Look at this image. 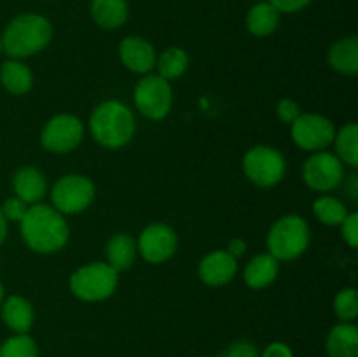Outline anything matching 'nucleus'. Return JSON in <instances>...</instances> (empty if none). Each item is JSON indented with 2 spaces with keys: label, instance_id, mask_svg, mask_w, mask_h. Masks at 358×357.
Listing matches in <instances>:
<instances>
[{
  "label": "nucleus",
  "instance_id": "nucleus-16",
  "mask_svg": "<svg viewBox=\"0 0 358 357\" xmlns=\"http://www.w3.org/2000/svg\"><path fill=\"white\" fill-rule=\"evenodd\" d=\"M0 308H2L3 324L10 331L16 332V335H27L30 331L35 321V312L27 298L13 294V296L3 300Z\"/></svg>",
  "mask_w": 358,
  "mask_h": 357
},
{
  "label": "nucleus",
  "instance_id": "nucleus-20",
  "mask_svg": "<svg viewBox=\"0 0 358 357\" xmlns=\"http://www.w3.org/2000/svg\"><path fill=\"white\" fill-rule=\"evenodd\" d=\"M280 272V261L271 254H257L247 262L243 272V280L250 289H264L271 286Z\"/></svg>",
  "mask_w": 358,
  "mask_h": 357
},
{
  "label": "nucleus",
  "instance_id": "nucleus-28",
  "mask_svg": "<svg viewBox=\"0 0 358 357\" xmlns=\"http://www.w3.org/2000/svg\"><path fill=\"white\" fill-rule=\"evenodd\" d=\"M334 312L341 322L355 321L358 315V293L355 287L339 290L334 300Z\"/></svg>",
  "mask_w": 358,
  "mask_h": 357
},
{
  "label": "nucleus",
  "instance_id": "nucleus-36",
  "mask_svg": "<svg viewBox=\"0 0 358 357\" xmlns=\"http://www.w3.org/2000/svg\"><path fill=\"white\" fill-rule=\"evenodd\" d=\"M6 238H7V220L6 217H3L2 210H0V245L6 241Z\"/></svg>",
  "mask_w": 358,
  "mask_h": 357
},
{
  "label": "nucleus",
  "instance_id": "nucleus-1",
  "mask_svg": "<svg viewBox=\"0 0 358 357\" xmlns=\"http://www.w3.org/2000/svg\"><path fill=\"white\" fill-rule=\"evenodd\" d=\"M21 238L37 254H55L65 248L70 230L63 214L55 206L34 203L20 223Z\"/></svg>",
  "mask_w": 358,
  "mask_h": 357
},
{
  "label": "nucleus",
  "instance_id": "nucleus-33",
  "mask_svg": "<svg viewBox=\"0 0 358 357\" xmlns=\"http://www.w3.org/2000/svg\"><path fill=\"white\" fill-rule=\"evenodd\" d=\"M280 14L287 13V14H294L299 13V10L306 9L313 0H268Z\"/></svg>",
  "mask_w": 358,
  "mask_h": 357
},
{
  "label": "nucleus",
  "instance_id": "nucleus-31",
  "mask_svg": "<svg viewBox=\"0 0 358 357\" xmlns=\"http://www.w3.org/2000/svg\"><path fill=\"white\" fill-rule=\"evenodd\" d=\"M341 234L352 248L358 247V214L352 212L341 223Z\"/></svg>",
  "mask_w": 358,
  "mask_h": 357
},
{
  "label": "nucleus",
  "instance_id": "nucleus-15",
  "mask_svg": "<svg viewBox=\"0 0 358 357\" xmlns=\"http://www.w3.org/2000/svg\"><path fill=\"white\" fill-rule=\"evenodd\" d=\"M13 189L27 205L41 203L48 192V181L44 174L35 167H21L13 177Z\"/></svg>",
  "mask_w": 358,
  "mask_h": 357
},
{
  "label": "nucleus",
  "instance_id": "nucleus-30",
  "mask_svg": "<svg viewBox=\"0 0 358 357\" xmlns=\"http://www.w3.org/2000/svg\"><path fill=\"white\" fill-rule=\"evenodd\" d=\"M301 114H303V108H301V105L297 104L296 100H292V98H282V100L278 102V105H276V115H278L280 121L285 122V125H292Z\"/></svg>",
  "mask_w": 358,
  "mask_h": 357
},
{
  "label": "nucleus",
  "instance_id": "nucleus-35",
  "mask_svg": "<svg viewBox=\"0 0 358 357\" xmlns=\"http://www.w3.org/2000/svg\"><path fill=\"white\" fill-rule=\"evenodd\" d=\"M226 251L229 252L234 259L241 258V255L247 252V241H245L243 238H233V240H229V244H227Z\"/></svg>",
  "mask_w": 358,
  "mask_h": 357
},
{
  "label": "nucleus",
  "instance_id": "nucleus-25",
  "mask_svg": "<svg viewBox=\"0 0 358 357\" xmlns=\"http://www.w3.org/2000/svg\"><path fill=\"white\" fill-rule=\"evenodd\" d=\"M336 156L341 160L343 164L357 168L358 167V126L357 122H348L343 126L334 136Z\"/></svg>",
  "mask_w": 358,
  "mask_h": 357
},
{
  "label": "nucleus",
  "instance_id": "nucleus-14",
  "mask_svg": "<svg viewBox=\"0 0 358 357\" xmlns=\"http://www.w3.org/2000/svg\"><path fill=\"white\" fill-rule=\"evenodd\" d=\"M238 259L227 251H213L199 261L198 276L210 287H220L229 284L236 276Z\"/></svg>",
  "mask_w": 358,
  "mask_h": 357
},
{
  "label": "nucleus",
  "instance_id": "nucleus-10",
  "mask_svg": "<svg viewBox=\"0 0 358 357\" xmlns=\"http://www.w3.org/2000/svg\"><path fill=\"white\" fill-rule=\"evenodd\" d=\"M84 139V125L77 115L58 114L49 119L41 132V144L52 154L72 153Z\"/></svg>",
  "mask_w": 358,
  "mask_h": 357
},
{
  "label": "nucleus",
  "instance_id": "nucleus-24",
  "mask_svg": "<svg viewBox=\"0 0 358 357\" xmlns=\"http://www.w3.org/2000/svg\"><path fill=\"white\" fill-rule=\"evenodd\" d=\"M157 76L166 80H175L184 76L189 69V55L184 48L171 46L164 49L156 59Z\"/></svg>",
  "mask_w": 358,
  "mask_h": 357
},
{
  "label": "nucleus",
  "instance_id": "nucleus-27",
  "mask_svg": "<svg viewBox=\"0 0 358 357\" xmlns=\"http://www.w3.org/2000/svg\"><path fill=\"white\" fill-rule=\"evenodd\" d=\"M0 357H38L37 343L28 335H14L0 345Z\"/></svg>",
  "mask_w": 358,
  "mask_h": 357
},
{
  "label": "nucleus",
  "instance_id": "nucleus-37",
  "mask_svg": "<svg viewBox=\"0 0 358 357\" xmlns=\"http://www.w3.org/2000/svg\"><path fill=\"white\" fill-rule=\"evenodd\" d=\"M6 289H3V284H2V280H0V304L3 303V300H6Z\"/></svg>",
  "mask_w": 358,
  "mask_h": 357
},
{
  "label": "nucleus",
  "instance_id": "nucleus-29",
  "mask_svg": "<svg viewBox=\"0 0 358 357\" xmlns=\"http://www.w3.org/2000/svg\"><path fill=\"white\" fill-rule=\"evenodd\" d=\"M27 203L23 202V200H20L17 196H13V198H7L6 202L0 205V210H2L3 217H6L7 223H21V219L24 217V214H27L28 210Z\"/></svg>",
  "mask_w": 358,
  "mask_h": 357
},
{
  "label": "nucleus",
  "instance_id": "nucleus-18",
  "mask_svg": "<svg viewBox=\"0 0 358 357\" xmlns=\"http://www.w3.org/2000/svg\"><path fill=\"white\" fill-rule=\"evenodd\" d=\"M0 83L14 97H23L34 88V74L23 59H7L0 66Z\"/></svg>",
  "mask_w": 358,
  "mask_h": 357
},
{
  "label": "nucleus",
  "instance_id": "nucleus-4",
  "mask_svg": "<svg viewBox=\"0 0 358 357\" xmlns=\"http://www.w3.org/2000/svg\"><path fill=\"white\" fill-rule=\"evenodd\" d=\"M311 231L306 219L289 214L276 220L268 233L269 254L276 261H294L308 251Z\"/></svg>",
  "mask_w": 358,
  "mask_h": 357
},
{
  "label": "nucleus",
  "instance_id": "nucleus-9",
  "mask_svg": "<svg viewBox=\"0 0 358 357\" xmlns=\"http://www.w3.org/2000/svg\"><path fill=\"white\" fill-rule=\"evenodd\" d=\"M290 135L299 149L308 150V153H318V150L327 149L334 142L336 128L334 122L325 115L303 112L290 125Z\"/></svg>",
  "mask_w": 358,
  "mask_h": 357
},
{
  "label": "nucleus",
  "instance_id": "nucleus-3",
  "mask_svg": "<svg viewBox=\"0 0 358 357\" xmlns=\"http://www.w3.org/2000/svg\"><path fill=\"white\" fill-rule=\"evenodd\" d=\"M136 122L131 108L119 100L101 102L90 115L93 139L107 149H121L135 136Z\"/></svg>",
  "mask_w": 358,
  "mask_h": 357
},
{
  "label": "nucleus",
  "instance_id": "nucleus-23",
  "mask_svg": "<svg viewBox=\"0 0 358 357\" xmlns=\"http://www.w3.org/2000/svg\"><path fill=\"white\" fill-rule=\"evenodd\" d=\"M247 30L255 37H268L275 34L280 24V13L268 2H257L247 13Z\"/></svg>",
  "mask_w": 358,
  "mask_h": 357
},
{
  "label": "nucleus",
  "instance_id": "nucleus-13",
  "mask_svg": "<svg viewBox=\"0 0 358 357\" xmlns=\"http://www.w3.org/2000/svg\"><path fill=\"white\" fill-rule=\"evenodd\" d=\"M119 58L129 72L147 76L150 70L156 69L157 55L147 38L140 35H128L119 44Z\"/></svg>",
  "mask_w": 358,
  "mask_h": 357
},
{
  "label": "nucleus",
  "instance_id": "nucleus-7",
  "mask_svg": "<svg viewBox=\"0 0 358 357\" xmlns=\"http://www.w3.org/2000/svg\"><path fill=\"white\" fill-rule=\"evenodd\" d=\"M133 100L140 114L150 121H161L170 114L173 104V90L170 80L163 79L157 74H147L135 86Z\"/></svg>",
  "mask_w": 358,
  "mask_h": 357
},
{
  "label": "nucleus",
  "instance_id": "nucleus-8",
  "mask_svg": "<svg viewBox=\"0 0 358 357\" xmlns=\"http://www.w3.org/2000/svg\"><path fill=\"white\" fill-rule=\"evenodd\" d=\"M94 184L86 175L69 174L59 177L51 189L52 206L63 216L80 214L93 203Z\"/></svg>",
  "mask_w": 358,
  "mask_h": 357
},
{
  "label": "nucleus",
  "instance_id": "nucleus-12",
  "mask_svg": "<svg viewBox=\"0 0 358 357\" xmlns=\"http://www.w3.org/2000/svg\"><path fill=\"white\" fill-rule=\"evenodd\" d=\"M178 238L171 226L164 223H152L142 230L138 237L140 255L150 265H163L177 252Z\"/></svg>",
  "mask_w": 358,
  "mask_h": 357
},
{
  "label": "nucleus",
  "instance_id": "nucleus-34",
  "mask_svg": "<svg viewBox=\"0 0 358 357\" xmlns=\"http://www.w3.org/2000/svg\"><path fill=\"white\" fill-rule=\"evenodd\" d=\"M261 357H294V354L289 345H285L282 342H275L266 346Z\"/></svg>",
  "mask_w": 358,
  "mask_h": 357
},
{
  "label": "nucleus",
  "instance_id": "nucleus-19",
  "mask_svg": "<svg viewBox=\"0 0 358 357\" xmlns=\"http://www.w3.org/2000/svg\"><path fill=\"white\" fill-rule=\"evenodd\" d=\"M327 62L332 70L343 76H355L358 72V38L348 35L331 46L327 52Z\"/></svg>",
  "mask_w": 358,
  "mask_h": 357
},
{
  "label": "nucleus",
  "instance_id": "nucleus-11",
  "mask_svg": "<svg viewBox=\"0 0 358 357\" xmlns=\"http://www.w3.org/2000/svg\"><path fill=\"white\" fill-rule=\"evenodd\" d=\"M345 178V167L336 154L318 150L303 164V181L317 192H329L339 188Z\"/></svg>",
  "mask_w": 358,
  "mask_h": 357
},
{
  "label": "nucleus",
  "instance_id": "nucleus-32",
  "mask_svg": "<svg viewBox=\"0 0 358 357\" xmlns=\"http://www.w3.org/2000/svg\"><path fill=\"white\" fill-rule=\"evenodd\" d=\"M220 357H259V350L254 343L240 340V342L231 343Z\"/></svg>",
  "mask_w": 358,
  "mask_h": 357
},
{
  "label": "nucleus",
  "instance_id": "nucleus-38",
  "mask_svg": "<svg viewBox=\"0 0 358 357\" xmlns=\"http://www.w3.org/2000/svg\"><path fill=\"white\" fill-rule=\"evenodd\" d=\"M0 55H2V37H0Z\"/></svg>",
  "mask_w": 358,
  "mask_h": 357
},
{
  "label": "nucleus",
  "instance_id": "nucleus-26",
  "mask_svg": "<svg viewBox=\"0 0 358 357\" xmlns=\"http://www.w3.org/2000/svg\"><path fill=\"white\" fill-rule=\"evenodd\" d=\"M313 214L325 226H341V223L346 219L350 212L341 200L334 198L331 195H324L318 200H315Z\"/></svg>",
  "mask_w": 358,
  "mask_h": 357
},
{
  "label": "nucleus",
  "instance_id": "nucleus-22",
  "mask_svg": "<svg viewBox=\"0 0 358 357\" xmlns=\"http://www.w3.org/2000/svg\"><path fill=\"white\" fill-rule=\"evenodd\" d=\"M136 254H138V248L128 233H115L105 245L107 262L115 272H124L131 268L136 261Z\"/></svg>",
  "mask_w": 358,
  "mask_h": 357
},
{
  "label": "nucleus",
  "instance_id": "nucleus-6",
  "mask_svg": "<svg viewBox=\"0 0 358 357\" xmlns=\"http://www.w3.org/2000/svg\"><path fill=\"white\" fill-rule=\"evenodd\" d=\"M243 174L259 188H273L285 178L287 163L278 149L269 146H255L245 153L241 161Z\"/></svg>",
  "mask_w": 358,
  "mask_h": 357
},
{
  "label": "nucleus",
  "instance_id": "nucleus-21",
  "mask_svg": "<svg viewBox=\"0 0 358 357\" xmlns=\"http://www.w3.org/2000/svg\"><path fill=\"white\" fill-rule=\"evenodd\" d=\"M325 350L329 357H358V329L352 322H341L329 331Z\"/></svg>",
  "mask_w": 358,
  "mask_h": 357
},
{
  "label": "nucleus",
  "instance_id": "nucleus-2",
  "mask_svg": "<svg viewBox=\"0 0 358 357\" xmlns=\"http://www.w3.org/2000/svg\"><path fill=\"white\" fill-rule=\"evenodd\" d=\"M2 52L10 59H24L38 55L52 38V24L37 13H23L14 16L3 28Z\"/></svg>",
  "mask_w": 358,
  "mask_h": 357
},
{
  "label": "nucleus",
  "instance_id": "nucleus-5",
  "mask_svg": "<svg viewBox=\"0 0 358 357\" xmlns=\"http://www.w3.org/2000/svg\"><path fill=\"white\" fill-rule=\"evenodd\" d=\"M119 284V272H115L108 262H90L70 275V290L83 301H103L115 293Z\"/></svg>",
  "mask_w": 358,
  "mask_h": 357
},
{
  "label": "nucleus",
  "instance_id": "nucleus-17",
  "mask_svg": "<svg viewBox=\"0 0 358 357\" xmlns=\"http://www.w3.org/2000/svg\"><path fill=\"white\" fill-rule=\"evenodd\" d=\"M91 20L103 30H117L128 21V0H91Z\"/></svg>",
  "mask_w": 358,
  "mask_h": 357
}]
</instances>
